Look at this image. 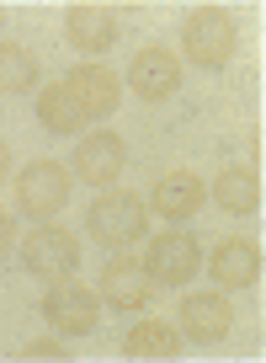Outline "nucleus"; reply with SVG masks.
Returning <instances> with one entry per match:
<instances>
[{"instance_id": "obj_5", "label": "nucleus", "mask_w": 266, "mask_h": 363, "mask_svg": "<svg viewBox=\"0 0 266 363\" xmlns=\"http://www.w3.org/2000/svg\"><path fill=\"white\" fill-rule=\"evenodd\" d=\"M22 267L33 272V278H69V272L80 267V240L69 235V230L59 225H37L33 235L22 240Z\"/></svg>"}, {"instance_id": "obj_2", "label": "nucleus", "mask_w": 266, "mask_h": 363, "mask_svg": "<svg viewBox=\"0 0 266 363\" xmlns=\"http://www.w3.org/2000/svg\"><path fill=\"white\" fill-rule=\"evenodd\" d=\"M234 43H240L234 16L219 11V6H197V11L187 16V27H181V54H187L192 65H202V69L229 65V59H234Z\"/></svg>"}, {"instance_id": "obj_21", "label": "nucleus", "mask_w": 266, "mask_h": 363, "mask_svg": "<svg viewBox=\"0 0 266 363\" xmlns=\"http://www.w3.org/2000/svg\"><path fill=\"white\" fill-rule=\"evenodd\" d=\"M6 171H11V150L0 145V182H6Z\"/></svg>"}, {"instance_id": "obj_10", "label": "nucleus", "mask_w": 266, "mask_h": 363, "mask_svg": "<svg viewBox=\"0 0 266 363\" xmlns=\"http://www.w3.org/2000/svg\"><path fill=\"white\" fill-rule=\"evenodd\" d=\"M122 160H128V150L117 134H86L75 145V177H86L91 187H112L122 177Z\"/></svg>"}, {"instance_id": "obj_6", "label": "nucleus", "mask_w": 266, "mask_h": 363, "mask_svg": "<svg viewBox=\"0 0 266 363\" xmlns=\"http://www.w3.org/2000/svg\"><path fill=\"white\" fill-rule=\"evenodd\" d=\"M197 267H202V251H197V240H192L187 230H166V235H155V240H149L144 272L155 278V289H160V284H166V289L187 284V278H192Z\"/></svg>"}, {"instance_id": "obj_16", "label": "nucleus", "mask_w": 266, "mask_h": 363, "mask_svg": "<svg viewBox=\"0 0 266 363\" xmlns=\"http://www.w3.org/2000/svg\"><path fill=\"white\" fill-rule=\"evenodd\" d=\"M122 352H128V358H176L181 331L170 326V320H139V326L128 331V342H122Z\"/></svg>"}, {"instance_id": "obj_12", "label": "nucleus", "mask_w": 266, "mask_h": 363, "mask_svg": "<svg viewBox=\"0 0 266 363\" xmlns=\"http://www.w3.org/2000/svg\"><path fill=\"white\" fill-rule=\"evenodd\" d=\"M155 214L160 219H170V225H181V219H192L202 203H208V182L202 177H192V171H170V177H160V187H155Z\"/></svg>"}, {"instance_id": "obj_20", "label": "nucleus", "mask_w": 266, "mask_h": 363, "mask_svg": "<svg viewBox=\"0 0 266 363\" xmlns=\"http://www.w3.org/2000/svg\"><path fill=\"white\" fill-rule=\"evenodd\" d=\"M16 246V225H11V214L0 208V262H6V251Z\"/></svg>"}, {"instance_id": "obj_4", "label": "nucleus", "mask_w": 266, "mask_h": 363, "mask_svg": "<svg viewBox=\"0 0 266 363\" xmlns=\"http://www.w3.org/2000/svg\"><path fill=\"white\" fill-rule=\"evenodd\" d=\"M96 305H101V299L80 284L75 272H69V278H54V284H48V294H43L48 326L64 331V337H86V331H96V320H101Z\"/></svg>"}, {"instance_id": "obj_9", "label": "nucleus", "mask_w": 266, "mask_h": 363, "mask_svg": "<svg viewBox=\"0 0 266 363\" xmlns=\"http://www.w3.org/2000/svg\"><path fill=\"white\" fill-rule=\"evenodd\" d=\"M64 91L75 96L80 118H112V113H117V102H122V80L112 75V69H101V65L69 69V75H64Z\"/></svg>"}, {"instance_id": "obj_18", "label": "nucleus", "mask_w": 266, "mask_h": 363, "mask_svg": "<svg viewBox=\"0 0 266 363\" xmlns=\"http://www.w3.org/2000/svg\"><path fill=\"white\" fill-rule=\"evenodd\" d=\"M37 86V59L22 43H0V91H33Z\"/></svg>"}, {"instance_id": "obj_22", "label": "nucleus", "mask_w": 266, "mask_h": 363, "mask_svg": "<svg viewBox=\"0 0 266 363\" xmlns=\"http://www.w3.org/2000/svg\"><path fill=\"white\" fill-rule=\"evenodd\" d=\"M0 27H6V11H0Z\"/></svg>"}, {"instance_id": "obj_14", "label": "nucleus", "mask_w": 266, "mask_h": 363, "mask_svg": "<svg viewBox=\"0 0 266 363\" xmlns=\"http://www.w3.org/2000/svg\"><path fill=\"white\" fill-rule=\"evenodd\" d=\"M208 267L224 289H255V278H261V246H250V240H219Z\"/></svg>"}, {"instance_id": "obj_7", "label": "nucleus", "mask_w": 266, "mask_h": 363, "mask_svg": "<svg viewBox=\"0 0 266 363\" xmlns=\"http://www.w3.org/2000/svg\"><path fill=\"white\" fill-rule=\"evenodd\" d=\"M96 299H107L112 310H149V299H155V278L144 272V262H133V257L117 251V257L101 267Z\"/></svg>"}, {"instance_id": "obj_19", "label": "nucleus", "mask_w": 266, "mask_h": 363, "mask_svg": "<svg viewBox=\"0 0 266 363\" xmlns=\"http://www.w3.org/2000/svg\"><path fill=\"white\" fill-rule=\"evenodd\" d=\"M22 358H48V363H59V358H69L64 347H59V342H27V352Z\"/></svg>"}, {"instance_id": "obj_17", "label": "nucleus", "mask_w": 266, "mask_h": 363, "mask_svg": "<svg viewBox=\"0 0 266 363\" xmlns=\"http://www.w3.org/2000/svg\"><path fill=\"white\" fill-rule=\"evenodd\" d=\"M37 118H43V128H54V134H80V128H86V118H80L75 96L64 91V80H59V86H43V96H37Z\"/></svg>"}, {"instance_id": "obj_11", "label": "nucleus", "mask_w": 266, "mask_h": 363, "mask_svg": "<svg viewBox=\"0 0 266 363\" xmlns=\"http://www.w3.org/2000/svg\"><path fill=\"white\" fill-rule=\"evenodd\" d=\"M234 326V310L224 294H187V305H181V331H187L192 342H202V347H213V342H224Z\"/></svg>"}, {"instance_id": "obj_1", "label": "nucleus", "mask_w": 266, "mask_h": 363, "mask_svg": "<svg viewBox=\"0 0 266 363\" xmlns=\"http://www.w3.org/2000/svg\"><path fill=\"white\" fill-rule=\"evenodd\" d=\"M86 230H91V240H101L107 251H122V246H133V240L149 230V203L139 193H122V187H107V193L91 203V214H86Z\"/></svg>"}, {"instance_id": "obj_8", "label": "nucleus", "mask_w": 266, "mask_h": 363, "mask_svg": "<svg viewBox=\"0 0 266 363\" xmlns=\"http://www.w3.org/2000/svg\"><path fill=\"white\" fill-rule=\"evenodd\" d=\"M176 86H181V65H176L170 48L149 43L144 54H133V65H128V91H133V96L166 102V96H176Z\"/></svg>"}, {"instance_id": "obj_13", "label": "nucleus", "mask_w": 266, "mask_h": 363, "mask_svg": "<svg viewBox=\"0 0 266 363\" xmlns=\"http://www.w3.org/2000/svg\"><path fill=\"white\" fill-rule=\"evenodd\" d=\"M64 38L80 54H107L117 43V16L107 6H69L64 11Z\"/></svg>"}, {"instance_id": "obj_15", "label": "nucleus", "mask_w": 266, "mask_h": 363, "mask_svg": "<svg viewBox=\"0 0 266 363\" xmlns=\"http://www.w3.org/2000/svg\"><path fill=\"white\" fill-rule=\"evenodd\" d=\"M213 203H224L229 214H255L261 208V182L250 166H229L213 177Z\"/></svg>"}, {"instance_id": "obj_3", "label": "nucleus", "mask_w": 266, "mask_h": 363, "mask_svg": "<svg viewBox=\"0 0 266 363\" xmlns=\"http://www.w3.org/2000/svg\"><path fill=\"white\" fill-rule=\"evenodd\" d=\"M64 203H69V171L59 166V160H33V166L16 177V208H22L27 219L48 225Z\"/></svg>"}]
</instances>
